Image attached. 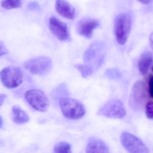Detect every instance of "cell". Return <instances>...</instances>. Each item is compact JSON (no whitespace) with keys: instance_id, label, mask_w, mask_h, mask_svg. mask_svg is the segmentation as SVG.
<instances>
[{"instance_id":"1","label":"cell","mask_w":153,"mask_h":153,"mask_svg":"<svg viewBox=\"0 0 153 153\" xmlns=\"http://www.w3.org/2000/svg\"><path fill=\"white\" fill-rule=\"evenodd\" d=\"M106 46L102 41L94 42L84 54L83 60L94 71L97 70L103 63L106 54Z\"/></svg>"},{"instance_id":"2","label":"cell","mask_w":153,"mask_h":153,"mask_svg":"<svg viewBox=\"0 0 153 153\" xmlns=\"http://www.w3.org/2000/svg\"><path fill=\"white\" fill-rule=\"evenodd\" d=\"M59 105L63 115L69 119H79L82 118L85 114L84 106L75 99L64 97L59 100Z\"/></svg>"},{"instance_id":"3","label":"cell","mask_w":153,"mask_h":153,"mask_svg":"<svg viewBox=\"0 0 153 153\" xmlns=\"http://www.w3.org/2000/svg\"><path fill=\"white\" fill-rule=\"evenodd\" d=\"M132 19L129 14L121 13L118 15L114 22V32L119 44H126L131 31Z\"/></svg>"},{"instance_id":"4","label":"cell","mask_w":153,"mask_h":153,"mask_svg":"<svg viewBox=\"0 0 153 153\" xmlns=\"http://www.w3.org/2000/svg\"><path fill=\"white\" fill-rule=\"evenodd\" d=\"M52 61L47 56H39L28 60L24 65L26 69L32 74L43 75L48 73L52 68Z\"/></svg>"},{"instance_id":"5","label":"cell","mask_w":153,"mask_h":153,"mask_svg":"<svg viewBox=\"0 0 153 153\" xmlns=\"http://www.w3.org/2000/svg\"><path fill=\"white\" fill-rule=\"evenodd\" d=\"M97 115L110 119H121L126 115V109L122 102L112 99L104 104L98 110Z\"/></svg>"},{"instance_id":"6","label":"cell","mask_w":153,"mask_h":153,"mask_svg":"<svg viewBox=\"0 0 153 153\" xmlns=\"http://www.w3.org/2000/svg\"><path fill=\"white\" fill-rule=\"evenodd\" d=\"M25 98L28 103L36 110L45 112L48 109L49 101L45 93L40 90H29L25 93Z\"/></svg>"},{"instance_id":"7","label":"cell","mask_w":153,"mask_h":153,"mask_svg":"<svg viewBox=\"0 0 153 153\" xmlns=\"http://www.w3.org/2000/svg\"><path fill=\"white\" fill-rule=\"evenodd\" d=\"M0 78L6 88L13 89L19 86L23 81L22 72L19 67L8 66L0 72Z\"/></svg>"},{"instance_id":"8","label":"cell","mask_w":153,"mask_h":153,"mask_svg":"<svg viewBox=\"0 0 153 153\" xmlns=\"http://www.w3.org/2000/svg\"><path fill=\"white\" fill-rule=\"evenodd\" d=\"M120 142L124 148L130 153H148L150 152L143 141L135 136L125 132L120 136Z\"/></svg>"},{"instance_id":"9","label":"cell","mask_w":153,"mask_h":153,"mask_svg":"<svg viewBox=\"0 0 153 153\" xmlns=\"http://www.w3.org/2000/svg\"><path fill=\"white\" fill-rule=\"evenodd\" d=\"M147 90L143 82L138 81L132 88L130 97V104L135 110L141 109L147 99Z\"/></svg>"},{"instance_id":"10","label":"cell","mask_w":153,"mask_h":153,"mask_svg":"<svg viewBox=\"0 0 153 153\" xmlns=\"http://www.w3.org/2000/svg\"><path fill=\"white\" fill-rule=\"evenodd\" d=\"M49 28L52 33L61 41L70 40V34L67 25L55 17H51L49 20Z\"/></svg>"},{"instance_id":"11","label":"cell","mask_w":153,"mask_h":153,"mask_svg":"<svg viewBox=\"0 0 153 153\" xmlns=\"http://www.w3.org/2000/svg\"><path fill=\"white\" fill-rule=\"evenodd\" d=\"M99 26L97 20L91 18H84L77 22L76 31L79 35L86 38H91L93 32Z\"/></svg>"},{"instance_id":"12","label":"cell","mask_w":153,"mask_h":153,"mask_svg":"<svg viewBox=\"0 0 153 153\" xmlns=\"http://www.w3.org/2000/svg\"><path fill=\"white\" fill-rule=\"evenodd\" d=\"M55 8L60 15L66 19L72 20L75 18L74 8L66 0H56Z\"/></svg>"},{"instance_id":"13","label":"cell","mask_w":153,"mask_h":153,"mask_svg":"<svg viewBox=\"0 0 153 153\" xmlns=\"http://www.w3.org/2000/svg\"><path fill=\"white\" fill-rule=\"evenodd\" d=\"M86 152L108 153L109 152V149L102 140L95 137H91L87 142Z\"/></svg>"},{"instance_id":"14","label":"cell","mask_w":153,"mask_h":153,"mask_svg":"<svg viewBox=\"0 0 153 153\" xmlns=\"http://www.w3.org/2000/svg\"><path fill=\"white\" fill-rule=\"evenodd\" d=\"M153 63V56L151 52H146L141 56L138 62L139 72L142 75L147 73Z\"/></svg>"},{"instance_id":"15","label":"cell","mask_w":153,"mask_h":153,"mask_svg":"<svg viewBox=\"0 0 153 153\" xmlns=\"http://www.w3.org/2000/svg\"><path fill=\"white\" fill-rule=\"evenodd\" d=\"M13 120L15 124H25L28 122L29 117L27 113L18 106H13Z\"/></svg>"},{"instance_id":"16","label":"cell","mask_w":153,"mask_h":153,"mask_svg":"<svg viewBox=\"0 0 153 153\" xmlns=\"http://www.w3.org/2000/svg\"><path fill=\"white\" fill-rule=\"evenodd\" d=\"M69 95L68 88L65 84L58 85L52 93V96L54 99L59 100L64 97H68Z\"/></svg>"},{"instance_id":"17","label":"cell","mask_w":153,"mask_h":153,"mask_svg":"<svg viewBox=\"0 0 153 153\" xmlns=\"http://www.w3.org/2000/svg\"><path fill=\"white\" fill-rule=\"evenodd\" d=\"M54 152L56 153H71V146L66 142H59L55 146Z\"/></svg>"},{"instance_id":"18","label":"cell","mask_w":153,"mask_h":153,"mask_svg":"<svg viewBox=\"0 0 153 153\" xmlns=\"http://www.w3.org/2000/svg\"><path fill=\"white\" fill-rule=\"evenodd\" d=\"M1 5L7 10L16 9L21 5V0H1Z\"/></svg>"},{"instance_id":"19","label":"cell","mask_w":153,"mask_h":153,"mask_svg":"<svg viewBox=\"0 0 153 153\" xmlns=\"http://www.w3.org/2000/svg\"><path fill=\"white\" fill-rule=\"evenodd\" d=\"M74 66L80 72L82 77L84 78L90 76L94 72L93 69L87 65L77 64Z\"/></svg>"},{"instance_id":"20","label":"cell","mask_w":153,"mask_h":153,"mask_svg":"<svg viewBox=\"0 0 153 153\" xmlns=\"http://www.w3.org/2000/svg\"><path fill=\"white\" fill-rule=\"evenodd\" d=\"M105 75L107 78L110 80H117L121 76V73L116 68H110L106 70Z\"/></svg>"},{"instance_id":"21","label":"cell","mask_w":153,"mask_h":153,"mask_svg":"<svg viewBox=\"0 0 153 153\" xmlns=\"http://www.w3.org/2000/svg\"><path fill=\"white\" fill-rule=\"evenodd\" d=\"M146 114L148 118L153 120V102H147L146 106Z\"/></svg>"},{"instance_id":"22","label":"cell","mask_w":153,"mask_h":153,"mask_svg":"<svg viewBox=\"0 0 153 153\" xmlns=\"http://www.w3.org/2000/svg\"><path fill=\"white\" fill-rule=\"evenodd\" d=\"M39 4L36 1L30 2L28 4V9L30 11H37L40 10Z\"/></svg>"},{"instance_id":"23","label":"cell","mask_w":153,"mask_h":153,"mask_svg":"<svg viewBox=\"0 0 153 153\" xmlns=\"http://www.w3.org/2000/svg\"><path fill=\"white\" fill-rule=\"evenodd\" d=\"M148 86L149 94L151 98L153 99V75H151L149 77Z\"/></svg>"},{"instance_id":"24","label":"cell","mask_w":153,"mask_h":153,"mask_svg":"<svg viewBox=\"0 0 153 153\" xmlns=\"http://www.w3.org/2000/svg\"><path fill=\"white\" fill-rule=\"evenodd\" d=\"M8 53V50L3 43L0 42V57Z\"/></svg>"},{"instance_id":"25","label":"cell","mask_w":153,"mask_h":153,"mask_svg":"<svg viewBox=\"0 0 153 153\" xmlns=\"http://www.w3.org/2000/svg\"><path fill=\"white\" fill-rule=\"evenodd\" d=\"M6 98V95L4 94H0V106H1L3 103Z\"/></svg>"},{"instance_id":"26","label":"cell","mask_w":153,"mask_h":153,"mask_svg":"<svg viewBox=\"0 0 153 153\" xmlns=\"http://www.w3.org/2000/svg\"><path fill=\"white\" fill-rule=\"evenodd\" d=\"M138 1L144 4H148L150 3L152 0H138Z\"/></svg>"},{"instance_id":"27","label":"cell","mask_w":153,"mask_h":153,"mask_svg":"<svg viewBox=\"0 0 153 153\" xmlns=\"http://www.w3.org/2000/svg\"><path fill=\"white\" fill-rule=\"evenodd\" d=\"M150 45L153 50V32L152 33L150 37Z\"/></svg>"},{"instance_id":"28","label":"cell","mask_w":153,"mask_h":153,"mask_svg":"<svg viewBox=\"0 0 153 153\" xmlns=\"http://www.w3.org/2000/svg\"><path fill=\"white\" fill-rule=\"evenodd\" d=\"M3 124V121L1 117L0 116V129L2 127Z\"/></svg>"},{"instance_id":"29","label":"cell","mask_w":153,"mask_h":153,"mask_svg":"<svg viewBox=\"0 0 153 153\" xmlns=\"http://www.w3.org/2000/svg\"><path fill=\"white\" fill-rule=\"evenodd\" d=\"M152 71L153 72V66L152 67Z\"/></svg>"}]
</instances>
